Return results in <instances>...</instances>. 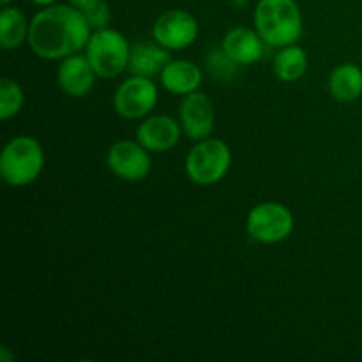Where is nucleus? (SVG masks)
Masks as SVG:
<instances>
[{
  "mask_svg": "<svg viewBox=\"0 0 362 362\" xmlns=\"http://www.w3.org/2000/svg\"><path fill=\"white\" fill-rule=\"evenodd\" d=\"M90 30L83 11L71 4H52L32 18L27 41L41 59H66L87 48Z\"/></svg>",
  "mask_w": 362,
  "mask_h": 362,
  "instance_id": "1",
  "label": "nucleus"
},
{
  "mask_svg": "<svg viewBox=\"0 0 362 362\" xmlns=\"http://www.w3.org/2000/svg\"><path fill=\"white\" fill-rule=\"evenodd\" d=\"M255 28L265 45L283 48L303 35V14L296 0H258Z\"/></svg>",
  "mask_w": 362,
  "mask_h": 362,
  "instance_id": "2",
  "label": "nucleus"
},
{
  "mask_svg": "<svg viewBox=\"0 0 362 362\" xmlns=\"http://www.w3.org/2000/svg\"><path fill=\"white\" fill-rule=\"evenodd\" d=\"M45 166V151L32 136L9 140L0 154V175L9 186L21 187L34 182Z\"/></svg>",
  "mask_w": 362,
  "mask_h": 362,
  "instance_id": "3",
  "label": "nucleus"
},
{
  "mask_svg": "<svg viewBox=\"0 0 362 362\" xmlns=\"http://www.w3.org/2000/svg\"><path fill=\"white\" fill-rule=\"evenodd\" d=\"M87 59L101 78H115L129 67L131 48L127 39L113 28H101L87 42Z\"/></svg>",
  "mask_w": 362,
  "mask_h": 362,
  "instance_id": "4",
  "label": "nucleus"
},
{
  "mask_svg": "<svg viewBox=\"0 0 362 362\" xmlns=\"http://www.w3.org/2000/svg\"><path fill=\"white\" fill-rule=\"evenodd\" d=\"M232 163V152L223 140L205 138L200 140L189 151L186 158L187 177L198 186H212L218 184Z\"/></svg>",
  "mask_w": 362,
  "mask_h": 362,
  "instance_id": "5",
  "label": "nucleus"
},
{
  "mask_svg": "<svg viewBox=\"0 0 362 362\" xmlns=\"http://www.w3.org/2000/svg\"><path fill=\"white\" fill-rule=\"evenodd\" d=\"M251 239L262 244H278L293 232V216L278 202H264L251 209L246 223Z\"/></svg>",
  "mask_w": 362,
  "mask_h": 362,
  "instance_id": "6",
  "label": "nucleus"
},
{
  "mask_svg": "<svg viewBox=\"0 0 362 362\" xmlns=\"http://www.w3.org/2000/svg\"><path fill=\"white\" fill-rule=\"evenodd\" d=\"M158 103V87L151 78L131 76L113 95V108L122 119L138 120L152 112Z\"/></svg>",
  "mask_w": 362,
  "mask_h": 362,
  "instance_id": "7",
  "label": "nucleus"
},
{
  "mask_svg": "<svg viewBox=\"0 0 362 362\" xmlns=\"http://www.w3.org/2000/svg\"><path fill=\"white\" fill-rule=\"evenodd\" d=\"M152 35L166 49H184L197 39L198 21L187 11L170 9L156 20Z\"/></svg>",
  "mask_w": 362,
  "mask_h": 362,
  "instance_id": "8",
  "label": "nucleus"
},
{
  "mask_svg": "<svg viewBox=\"0 0 362 362\" xmlns=\"http://www.w3.org/2000/svg\"><path fill=\"white\" fill-rule=\"evenodd\" d=\"M106 163L119 179L127 182L144 180L151 172V156L138 140H122L113 144L106 156Z\"/></svg>",
  "mask_w": 362,
  "mask_h": 362,
  "instance_id": "9",
  "label": "nucleus"
},
{
  "mask_svg": "<svg viewBox=\"0 0 362 362\" xmlns=\"http://www.w3.org/2000/svg\"><path fill=\"white\" fill-rule=\"evenodd\" d=\"M179 117L184 134L191 140H205L214 131V106H212L211 99L202 92L197 90L184 95Z\"/></svg>",
  "mask_w": 362,
  "mask_h": 362,
  "instance_id": "10",
  "label": "nucleus"
},
{
  "mask_svg": "<svg viewBox=\"0 0 362 362\" xmlns=\"http://www.w3.org/2000/svg\"><path fill=\"white\" fill-rule=\"evenodd\" d=\"M95 76H98V73L92 67L90 60L87 59V55H80V53L66 57L59 66V73H57L60 88L71 98L87 95L94 87Z\"/></svg>",
  "mask_w": 362,
  "mask_h": 362,
  "instance_id": "11",
  "label": "nucleus"
},
{
  "mask_svg": "<svg viewBox=\"0 0 362 362\" xmlns=\"http://www.w3.org/2000/svg\"><path fill=\"white\" fill-rule=\"evenodd\" d=\"M182 126L168 115H156L144 120L136 129V140L151 152H166L179 141Z\"/></svg>",
  "mask_w": 362,
  "mask_h": 362,
  "instance_id": "12",
  "label": "nucleus"
},
{
  "mask_svg": "<svg viewBox=\"0 0 362 362\" xmlns=\"http://www.w3.org/2000/svg\"><path fill=\"white\" fill-rule=\"evenodd\" d=\"M265 41L257 30L246 27H235L223 37L221 48L226 55L239 66H250L258 62L264 55Z\"/></svg>",
  "mask_w": 362,
  "mask_h": 362,
  "instance_id": "13",
  "label": "nucleus"
},
{
  "mask_svg": "<svg viewBox=\"0 0 362 362\" xmlns=\"http://www.w3.org/2000/svg\"><path fill=\"white\" fill-rule=\"evenodd\" d=\"M202 71L191 60H170L161 71V83L175 95H187L197 92L202 85Z\"/></svg>",
  "mask_w": 362,
  "mask_h": 362,
  "instance_id": "14",
  "label": "nucleus"
},
{
  "mask_svg": "<svg viewBox=\"0 0 362 362\" xmlns=\"http://www.w3.org/2000/svg\"><path fill=\"white\" fill-rule=\"evenodd\" d=\"M172 60L170 49L165 46L154 45V42H136L131 48L129 57V67L127 69L134 74V76H145L152 78L156 74H161L166 64Z\"/></svg>",
  "mask_w": 362,
  "mask_h": 362,
  "instance_id": "15",
  "label": "nucleus"
},
{
  "mask_svg": "<svg viewBox=\"0 0 362 362\" xmlns=\"http://www.w3.org/2000/svg\"><path fill=\"white\" fill-rule=\"evenodd\" d=\"M329 88L336 101L352 103L362 94V69L352 62L339 64L329 78Z\"/></svg>",
  "mask_w": 362,
  "mask_h": 362,
  "instance_id": "16",
  "label": "nucleus"
},
{
  "mask_svg": "<svg viewBox=\"0 0 362 362\" xmlns=\"http://www.w3.org/2000/svg\"><path fill=\"white\" fill-rule=\"evenodd\" d=\"M30 25L18 7L4 6L0 13V45L4 49H14L28 39Z\"/></svg>",
  "mask_w": 362,
  "mask_h": 362,
  "instance_id": "17",
  "label": "nucleus"
},
{
  "mask_svg": "<svg viewBox=\"0 0 362 362\" xmlns=\"http://www.w3.org/2000/svg\"><path fill=\"white\" fill-rule=\"evenodd\" d=\"M274 73L281 81H297L304 76L308 69V55L300 46H283L274 57Z\"/></svg>",
  "mask_w": 362,
  "mask_h": 362,
  "instance_id": "18",
  "label": "nucleus"
},
{
  "mask_svg": "<svg viewBox=\"0 0 362 362\" xmlns=\"http://www.w3.org/2000/svg\"><path fill=\"white\" fill-rule=\"evenodd\" d=\"M25 103L23 90L16 81L4 78L0 81V119L9 120L21 112Z\"/></svg>",
  "mask_w": 362,
  "mask_h": 362,
  "instance_id": "19",
  "label": "nucleus"
},
{
  "mask_svg": "<svg viewBox=\"0 0 362 362\" xmlns=\"http://www.w3.org/2000/svg\"><path fill=\"white\" fill-rule=\"evenodd\" d=\"M237 66H239V64L233 62V60L226 55L223 48L212 49V52L207 55L209 73L214 74V76L219 78V80H230V78L235 74Z\"/></svg>",
  "mask_w": 362,
  "mask_h": 362,
  "instance_id": "20",
  "label": "nucleus"
},
{
  "mask_svg": "<svg viewBox=\"0 0 362 362\" xmlns=\"http://www.w3.org/2000/svg\"><path fill=\"white\" fill-rule=\"evenodd\" d=\"M85 18H87L88 25H90L94 30H101V28L108 27L110 20H112V13H110L108 4L98 0L92 7H88L87 11H83Z\"/></svg>",
  "mask_w": 362,
  "mask_h": 362,
  "instance_id": "21",
  "label": "nucleus"
},
{
  "mask_svg": "<svg viewBox=\"0 0 362 362\" xmlns=\"http://www.w3.org/2000/svg\"><path fill=\"white\" fill-rule=\"evenodd\" d=\"M95 2H98V0H69L71 6H74L76 9H80V11H87L88 7L94 6Z\"/></svg>",
  "mask_w": 362,
  "mask_h": 362,
  "instance_id": "22",
  "label": "nucleus"
},
{
  "mask_svg": "<svg viewBox=\"0 0 362 362\" xmlns=\"http://www.w3.org/2000/svg\"><path fill=\"white\" fill-rule=\"evenodd\" d=\"M35 4H41V6H52V4H57V0H34Z\"/></svg>",
  "mask_w": 362,
  "mask_h": 362,
  "instance_id": "23",
  "label": "nucleus"
},
{
  "mask_svg": "<svg viewBox=\"0 0 362 362\" xmlns=\"http://www.w3.org/2000/svg\"><path fill=\"white\" fill-rule=\"evenodd\" d=\"M11 2H13V0H0V4H2V6H9Z\"/></svg>",
  "mask_w": 362,
  "mask_h": 362,
  "instance_id": "24",
  "label": "nucleus"
}]
</instances>
